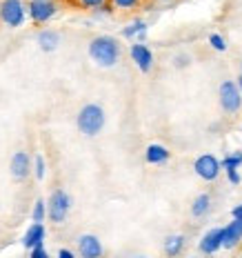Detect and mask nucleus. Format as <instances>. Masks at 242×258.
Masks as SVG:
<instances>
[{
    "label": "nucleus",
    "instance_id": "f257e3e1",
    "mask_svg": "<svg viewBox=\"0 0 242 258\" xmlns=\"http://www.w3.org/2000/svg\"><path fill=\"white\" fill-rule=\"evenodd\" d=\"M122 47L114 36H96L89 42V56L98 67H114L120 60Z\"/></svg>",
    "mask_w": 242,
    "mask_h": 258
},
{
    "label": "nucleus",
    "instance_id": "f03ea898",
    "mask_svg": "<svg viewBox=\"0 0 242 258\" xmlns=\"http://www.w3.org/2000/svg\"><path fill=\"white\" fill-rule=\"evenodd\" d=\"M105 122H107V114L98 103H87L76 116V125L80 129V134H85L89 138L98 136L105 129Z\"/></svg>",
    "mask_w": 242,
    "mask_h": 258
},
{
    "label": "nucleus",
    "instance_id": "7ed1b4c3",
    "mask_svg": "<svg viewBox=\"0 0 242 258\" xmlns=\"http://www.w3.org/2000/svg\"><path fill=\"white\" fill-rule=\"evenodd\" d=\"M69 212H71V196L64 189H56L47 201V216H49L51 223L60 225L67 220Z\"/></svg>",
    "mask_w": 242,
    "mask_h": 258
},
{
    "label": "nucleus",
    "instance_id": "20e7f679",
    "mask_svg": "<svg viewBox=\"0 0 242 258\" xmlns=\"http://www.w3.org/2000/svg\"><path fill=\"white\" fill-rule=\"evenodd\" d=\"M0 20L7 27H23L27 20V5L23 0H0Z\"/></svg>",
    "mask_w": 242,
    "mask_h": 258
},
{
    "label": "nucleus",
    "instance_id": "39448f33",
    "mask_svg": "<svg viewBox=\"0 0 242 258\" xmlns=\"http://www.w3.org/2000/svg\"><path fill=\"white\" fill-rule=\"evenodd\" d=\"M220 107H222L227 114H235L242 107V94L233 80H224V83L220 85Z\"/></svg>",
    "mask_w": 242,
    "mask_h": 258
},
{
    "label": "nucleus",
    "instance_id": "423d86ee",
    "mask_svg": "<svg viewBox=\"0 0 242 258\" xmlns=\"http://www.w3.org/2000/svg\"><path fill=\"white\" fill-rule=\"evenodd\" d=\"M56 14H58V5L53 3V0H31V3L27 5V16L38 25L49 23Z\"/></svg>",
    "mask_w": 242,
    "mask_h": 258
},
{
    "label": "nucleus",
    "instance_id": "0eeeda50",
    "mask_svg": "<svg viewBox=\"0 0 242 258\" xmlns=\"http://www.w3.org/2000/svg\"><path fill=\"white\" fill-rule=\"evenodd\" d=\"M193 169H196V174L200 176L202 180H216L220 176V160L216 156L211 154H202L196 158V163H193Z\"/></svg>",
    "mask_w": 242,
    "mask_h": 258
},
{
    "label": "nucleus",
    "instance_id": "6e6552de",
    "mask_svg": "<svg viewBox=\"0 0 242 258\" xmlns=\"http://www.w3.org/2000/svg\"><path fill=\"white\" fill-rule=\"evenodd\" d=\"M78 254H80V258H102V254H105V247H102L98 236L83 234L78 238Z\"/></svg>",
    "mask_w": 242,
    "mask_h": 258
},
{
    "label": "nucleus",
    "instance_id": "1a4fd4ad",
    "mask_svg": "<svg viewBox=\"0 0 242 258\" xmlns=\"http://www.w3.org/2000/svg\"><path fill=\"white\" fill-rule=\"evenodd\" d=\"M9 171L14 180H27V176L31 174V156L27 152H16L9 163Z\"/></svg>",
    "mask_w": 242,
    "mask_h": 258
},
{
    "label": "nucleus",
    "instance_id": "9d476101",
    "mask_svg": "<svg viewBox=\"0 0 242 258\" xmlns=\"http://www.w3.org/2000/svg\"><path fill=\"white\" fill-rule=\"evenodd\" d=\"M129 53H131V60L138 64V69H140L142 74L151 72V67H153V53H151V49H149L147 45H142V42H136V45H131Z\"/></svg>",
    "mask_w": 242,
    "mask_h": 258
},
{
    "label": "nucleus",
    "instance_id": "9b49d317",
    "mask_svg": "<svg viewBox=\"0 0 242 258\" xmlns=\"http://www.w3.org/2000/svg\"><path fill=\"white\" fill-rule=\"evenodd\" d=\"M45 225L42 223H34L29 229L25 232L23 236V245L27 247V249H34V247H40L45 245Z\"/></svg>",
    "mask_w": 242,
    "mask_h": 258
},
{
    "label": "nucleus",
    "instance_id": "f8f14e48",
    "mask_svg": "<svg viewBox=\"0 0 242 258\" xmlns=\"http://www.w3.org/2000/svg\"><path fill=\"white\" fill-rule=\"evenodd\" d=\"M220 247H222V229L220 227L209 229L200 240V251H204V254H216Z\"/></svg>",
    "mask_w": 242,
    "mask_h": 258
},
{
    "label": "nucleus",
    "instance_id": "ddd939ff",
    "mask_svg": "<svg viewBox=\"0 0 242 258\" xmlns=\"http://www.w3.org/2000/svg\"><path fill=\"white\" fill-rule=\"evenodd\" d=\"M36 40H38V47L42 51H56L58 45H60V34L53 29H42L38 36H36Z\"/></svg>",
    "mask_w": 242,
    "mask_h": 258
},
{
    "label": "nucleus",
    "instance_id": "4468645a",
    "mask_svg": "<svg viewBox=\"0 0 242 258\" xmlns=\"http://www.w3.org/2000/svg\"><path fill=\"white\" fill-rule=\"evenodd\" d=\"M185 243H187V238H185L182 234H171V236H167V238H165V245H163L165 256H169V258L180 256L182 249H185Z\"/></svg>",
    "mask_w": 242,
    "mask_h": 258
},
{
    "label": "nucleus",
    "instance_id": "2eb2a0df",
    "mask_svg": "<svg viewBox=\"0 0 242 258\" xmlns=\"http://www.w3.org/2000/svg\"><path fill=\"white\" fill-rule=\"evenodd\" d=\"M169 149L165 147V145H158V143H153V145H149L147 147V152H144V160H147L149 165H163L169 160Z\"/></svg>",
    "mask_w": 242,
    "mask_h": 258
},
{
    "label": "nucleus",
    "instance_id": "dca6fc26",
    "mask_svg": "<svg viewBox=\"0 0 242 258\" xmlns=\"http://www.w3.org/2000/svg\"><path fill=\"white\" fill-rule=\"evenodd\" d=\"M240 240H242V236L238 232V227H235V223H229L227 227H222V247L224 249H233Z\"/></svg>",
    "mask_w": 242,
    "mask_h": 258
},
{
    "label": "nucleus",
    "instance_id": "f3484780",
    "mask_svg": "<svg viewBox=\"0 0 242 258\" xmlns=\"http://www.w3.org/2000/svg\"><path fill=\"white\" fill-rule=\"evenodd\" d=\"M122 36H125V38L144 40V38H147V23H144V20H133L131 25L122 29Z\"/></svg>",
    "mask_w": 242,
    "mask_h": 258
},
{
    "label": "nucleus",
    "instance_id": "a211bd4d",
    "mask_svg": "<svg viewBox=\"0 0 242 258\" xmlns=\"http://www.w3.org/2000/svg\"><path fill=\"white\" fill-rule=\"evenodd\" d=\"M209 209H211V196H209V194H200V196H196V201H193V205H191V216L200 218Z\"/></svg>",
    "mask_w": 242,
    "mask_h": 258
},
{
    "label": "nucleus",
    "instance_id": "6ab92c4d",
    "mask_svg": "<svg viewBox=\"0 0 242 258\" xmlns=\"http://www.w3.org/2000/svg\"><path fill=\"white\" fill-rule=\"evenodd\" d=\"M31 171H34L36 180H45L47 163H45V156H42V154H36L34 156V160H31Z\"/></svg>",
    "mask_w": 242,
    "mask_h": 258
},
{
    "label": "nucleus",
    "instance_id": "aec40b11",
    "mask_svg": "<svg viewBox=\"0 0 242 258\" xmlns=\"http://www.w3.org/2000/svg\"><path fill=\"white\" fill-rule=\"evenodd\" d=\"M45 216H47V203L42 201V198H38L34 205V212H31V220H34V223H42Z\"/></svg>",
    "mask_w": 242,
    "mask_h": 258
},
{
    "label": "nucleus",
    "instance_id": "412c9836",
    "mask_svg": "<svg viewBox=\"0 0 242 258\" xmlns=\"http://www.w3.org/2000/svg\"><path fill=\"white\" fill-rule=\"evenodd\" d=\"M114 9H122V12H131V9L140 7L142 0H109Z\"/></svg>",
    "mask_w": 242,
    "mask_h": 258
},
{
    "label": "nucleus",
    "instance_id": "4be33fe9",
    "mask_svg": "<svg viewBox=\"0 0 242 258\" xmlns=\"http://www.w3.org/2000/svg\"><path fill=\"white\" fill-rule=\"evenodd\" d=\"M242 165V154L238 152V154H233V156H227V158H222V163H220V167L222 169H238Z\"/></svg>",
    "mask_w": 242,
    "mask_h": 258
},
{
    "label": "nucleus",
    "instance_id": "5701e85b",
    "mask_svg": "<svg viewBox=\"0 0 242 258\" xmlns=\"http://www.w3.org/2000/svg\"><path fill=\"white\" fill-rule=\"evenodd\" d=\"M209 45H211L216 51H224V49H227V40H224L220 34H211V36H209Z\"/></svg>",
    "mask_w": 242,
    "mask_h": 258
},
{
    "label": "nucleus",
    "instance_id": "b1692460",
    "mask_svg": "<svg viewBox=\"0 0 242 258\" xmlns=\"http://www.w3.org/2000/svg\"><path fill=\"white\" fill-rule=\"evenodd\" d=\"M76 3H78L83 9H91V12H96V9L102 7V5H107L109 0H76Z\"/></svg>",
    "mask_w": 242,
    "mask_h": 258
},
{
    "label": "nucleus",
    "instance_id": "393cba45",
    "mask_svg": "<svg viewBox=\"0 0 242 258\" xmlns=\"http://www.w3.org/2000/svg\"><path fill=\"white\" fill-rule=\"evenodd\" d=\"M29 258H51V256H49V251L45 249V245H40V247H34V249H31Z\"/></svg>",
    "mask_w": 242,
    "mask_h": 258
},
{
    "label": "nucleus",
    "instance_id": "a878e982",
    "mask_svg": "<svg viewBox=\"0 0 242 258\" xmlns=\"http://www.w3.org/2000/svg\"><path fill=\"white\" fill-rule=\"evenodd\" d=\"M189 62H191V58L187 56V53H180V56H176V58H174V64H176V67H178V69L187 67V64H189Z\"/></svg>",
    "mask_w": 242,
    "mask_h": 258
},
{
    "label": "nucleus",
    "instance_id": "bb28decb",
    "mask_svg": "<svg viewBox=\"0 0 242 258\" xmlns=\"http://www.w3.org/2000/svg\"><path fill=\"white\" fill-rule=\"evenodd\" d=\"M227 176H229V182H233V185H240L242 176L238 174V169H229V171H227Z\"/></svg>",
    "mask_w": 242,
    "mask_h": 258
},
{
    "label": "nucleus",
    "instance_id": "cd10ccee",
    "mask_svg": "<svg viewBox=\"0 0 242 258\" xmlns=\"http://www.w3.org/2000/svg\"><path fill=\"white\" fill-rule=\"evenodd\" d=\"M58 258H76V254L71 249H60L58 251Z\"/></svg>",
    "mask_w": 242,
    "mask_h": 258
},
{
    "label": "nucleus",
    "instance_id": "c85d7f7f",
    "mask_svg": "<svg viewBox=\"0 0 242 258\" xmlns=\"http://www.w3.org/2000/svg\"><path fill=\"white\" fill-rule=\"evenodd\" d=\"M233 220H242V205H238L233 209Z\"/></svg>",
    "mask_w": 242,
    "mask_h": 258
},
{
    "label": "nucleus",
    "instance_id": "c756f323",
    "mask_svg": "<svg viewBox=\"0 0 242 258\" xmlns=\"http://www.w3.org/2000/svg\"><path fill=\"white\" fill-rule=\"evenodd\" d=\"M235 223V227H238V232H240V236H242V220H233Z\"/></svg>",
    "mask_w": 242,
    "mask_h": 258
},
{
    "label": "nucleus",
    "instance_id": "7c9ffc66",
    "mask_svg": "<svg viewBox=\"0 0 242 258\" xmlns=\"http://www.w3.org/2000/svg\"><path fill=\"white\" fill-rule=\"evenodd\" d=\"M235 85H238V89H240V94H242V74L238 76V83H235Z\"/></svg>",
    "mask_w": 242,
    "mask_h": 258
},
{
    "label": "nucleus",
    "instance_id": "2f4dec72",
    "mask_svg": "<svg viewBox=\"0 0 242 258\" xmlns=\"http://www.w3.org/2000/svg\"><path fill=\"white\" fill-rule=\"evenodd\" d=\"M136 258H149V256H136Z\"/></svg>",
    "mask_w": 242,
    "mask_h": 258
},
{
    "label": "nucleus",
    "instance_id": "473e14b6",
    "mask_svg": "<svg viewBox=\"0 0 242 258\" xmlns=\"http://www.w3.org/2000/svg\"><path fill=\"white\" fill-rule=\"evenodd\" d=\"M238 258H242V256H238Z\"/></svg>",
    "mask_w": 242,
    "mask_h": 258
}]
</instances>
